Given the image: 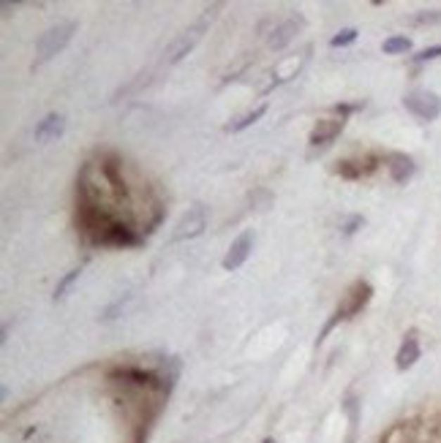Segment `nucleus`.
<instances>
[{"label":"nucleus","mask_w":441,"mask_h":443,"mask_svg":"<svg viewBox=\"0 0 441 443\" xmlns=\"http://www.w3.org/2000/svg\"><path fill=\"white\" fill-rule=\"evenodd\" d=\"M436 58H441V46H430V49H422L420 55L414 58L417 63H425V60H436Z\"/></svg>","instance_id":"16"},{"label":"nucleus","mask_w":441,"mask_h":443,"mask_svg":"<svg viewBox=\"0 0 441 443\" xmlns=\"http://www.w3.org/2000/svg\"><path fill=\"white\" fill-rule=\"evenodd\" d=\"M357 226H362V218H359V215L346 223V226H343V231H346V234H354V231H357Z\"/></svg>","instance_id":"17"},{"label":"nucleus","mask_w":441,"mask_h":443,"mask_svg":"<svg viewBox=\"0 0 441 443\" xmlns=\"http://www.w3.org/2000/svg\"><path fill=\"white\" fill-rule=\"evenodd\" d=\"M381 49H384L387 55L409 52V49H411V39H406V36H392V39H387L384 44H381Z\"/></svg>","instance_id":"13"},{"label":"nucleus","mask_w":441,"mask_h":443,"mask_svg":"<svg viewBox=\"0 0 441 443\" xmlns=\"http://www.w3.org/2000/svg\"><path fill=\"white\" fill-rule=\"evenodd\" d=\"M74 30H77V22H63V25H55L46 33H41V39L36 41V63L52 60L58 52H63Z\"/></svg>","instance_id":"1"},{"label":"nucleus","mask_w":441,"mask_h":443,"mask_svg":"<svg viewBox=\"0 0 441 443\" xmlns=\"http://www.w3.org/2000/svg\"><path fill=\"white\" fill-rule=\"evenodd\" d=\"M398 370H409L411 364L420 359V342H417V338L414 335H409L406 340H403V345H400V351H398Z\"/></svg>","instance_id":"9"},{"label":"nucleus","mask_w":441,"mask_h":443,"mask_svg":"<svg viewBox=\"0 0 441 443\" xmlns=\"http://www.w3.org/2000/svg\"><path fill=\"white\" fill-rule=\"evenodd\" d=\"M300 25H302V22L294 20V17H292V20H286V22H281V25H278V27L273 30V36L267 39V44H270V49H283V46H286V44H289V41H292L294 36H297Z\"/></svg>","instance_id":"8"},{"label":"nucleus","mask_w":441,"mask_h":443,"mask_svg":"<svg viewBox=\"0 0 441 443\" xmlns=\"http://www.w3.org/2000/svg\"><path fill=\"white\" fill-rule=\"evenodd\" d=\"M403 103H406V109H409L414 117H420V120L425 122L436 120L441 115V98L436 93H428V90H411V93L403 98Z\"/></svg>","instance_id":"3"},{"label":"nucleus","mask_w":441,"mask_h":443,"mask_svg":"<svg viewBox=\"0 0 441 443\" xmlns=\"http://www.w3.org/2000/svg\"><path fill=\"white\" fill-rule=\"evenodd\" d=\"M79 275H82V269H71V272L65 275L63 281L58 283V288H55V300H63V297H65V291H68V285H71V283L77 281Z\"/></svg>","instance_id":"15"},{"label":"nucleus","mask_w":441,"mask_h":443,"mask_svg":"<svg viewBox=\"0 0 441 443\" xmlns=\"http://www.w3.org/2000/svg\"><path fill=\"white\" fill-rule=\"evenodd\" d=\"M207 226V215H205V207L202 204H193L188 212L174 223V231H172V240L174 242H183V240H193L205 231Z\"/></svg>","instance_id":"4"},{"label":"nucleus","mask_w":441,"mask_h":443,"mask_svg":"<svg viewBox=\"0 0 441 443\" xmlns=\"http://www.w3.org/2000/svg\"><path fill=\"white\" fill-rule=\"evenodd\" d=\"M340 128H343V120H321L319 125L314 128V134H311V144H327V141H333L340 134Z\"/></svg>","instance_id":"11"},{"label":"nucleus","mask_w":441,"mask_h":443,"mask_svg":"<svg viewBox=\"0 0 441 443\" xmlns=\"http://www.w3.org/2000/svg\"><path fill=\"white\" fill-rule=\"evenodd\" d=\"M253 250V231H243L237 240L231 242V248L226 250V256H224V269L226 272H234V269H240L243 264H245V259L251 256Z\"/></svg>","instance_id":"6"},{"label":"nucleus","mask_w":441,"mask_h":443,"mask_svg":"<svg viewBox=\"0 0 441 443\" xmlns=\"http://www.w3.org/2000/svg\"><path fill=\"white\" fill-rule=\"evenodd\" d=\"M390 174L395 182H406L414 174V161L409 155H400V153L390 155Z\"/></svg>","instance_id":"10"},{"label":"nucleus","mask_w":441,"mask_h":443,"mask_svg":"<svg viewBox=\"0 0 441 443\" xmlns=\"http://www.w3.org/2000/svg\"><path fill=\"white\" fill-rule=\"evenodd\" d=\"M65 128V117L63 115H46L39 125H36V139L39 141H49V139H58L63 134Z\"/></svg>","instance_id":"7"},{"label":"nucleus","mask_w":441,"mask_h":443,"mask_svg":"<svg viewBox=\"0 0 441 443\" xmlns=\"http://www.w3.org/2000/svg\"><path fill=\"white\" fill-rule=\"evenodd\" d=\"M262 443H275V441H270V438H267V441H262Z\"/></svg>","instance_id":"19"},{"label":"nucleus","mask_w":441,"mask_h":443,"mask_svg":"<svg viewBox=\"0 0 441 443\" xmlns=\"http://www.w3.org/2000/svg\"><path fill=\"white\" fill-rule=\"evenodd\" d=\"M212 20V11L207 8V14L202 17V20L196 22V25H191L186 33H180L177 39L169 44V49H167V63H180L186 55H188L191 49L199 44V39L205 36V27H207V22Z\"/></svg>","instance_id":"2"},{"label":"nucleus","mask_w":441,"mask_h":443,"mask_svg":"<svg viewBox=\"0 0 441 443\" xmlns=\"http://www.w3.org/2000/svg\"><path fill=\"white\" fill-rule=\"evenodd\" d=\"M354 39H357V30H354V27H346V30H340L338 36L330 39V46H333V49H338V46H349Z\"/></svg>","instance_id":"14"},{"label":"nucleus","mask_w":441,"mask_h":443,"mask_svg":"<svg viewBox=\"0 0 441 443\" xmlns=\"http://www.w3.org/2000/svg\"><path fill=\"white\" fill-rule=\"evenodd\" d=\"M433 20H441V14H420L417 22H433Z\"/></svg>","instance_id":"18"},{"label":"nucleus","mask_w":441,"mask_h":443,"mask_svg":"<svg viewBox=\"0 0 441 443\" xmlns=\"http://www.w3.org/2000/svg\"><path fill=\"white\" fill-rule=\"evenodd\" d=\"M371 300V285L368 283H354L352 288H349V294H346V302L338 307V313H335V319L327 323V329H333V323L335 321H343V319H352L354 313H359L362 310V304Z\"/></svg>","instance_id":"5"},{"label":"nucleus","mask_w":441,"mask_h":443,"mask_svg":"<svg viewBox=\"0 0 441 443\" xmlns=\"http://www.w3.org/2000/svg\"><path fill=\"white\" fill-rule=\"evenodd\" d=\"M264 112H267V106L262 103V106H256L253 112H248V115H243V117H237L234 122H229V125H226V131H229V134H240V131L251 128V125L259 120V117H264Z\"/></svg>","instance_id":"12"}]
</instances>
